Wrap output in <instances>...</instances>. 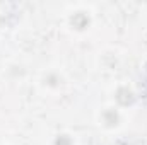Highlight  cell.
<instances>
[{"mask_svg": "<svg viewBox=\"0 0 147 145\" xmlns=\"http://www.w3.org/2000/svg\"><path fill=\"white\" fill-rule=\"evenodd\" d=\"M72 26L75 29H84V28H87V24H89V17L84 14V12H77V14H74L72 17Z\"/></svg>", "mask_w": 147, "mask_h": 145, "instance_id": "2", "label": "cell"}, {"mask_svg": "<svg viewBox=\"0 0 147 145\" xmlns=\"http://www.w3.org/2000/svg\"><path fill=\"white\" fill-rule=\"evenodd\" d=\"M103 121L106 123V126H115L118 123V114L115 111H105L103 113Z\"/></svg>", "mask_w": 147, "mask_h": 145, "instance_id": "3", "label": "cell"}, {"mask_svg": "<svg viewBox=\"0 0 147 145\" xmlns=\"http://www.w3.org/2000/svg\"><path fill=\"white\" fill-rule=\"evenodd\" d=\"M116 101L121 106H128V104L134 103V92L128 87H120L118 92H116Z\"/></svg>", "mask_w": 147, "mask_h": 145, "instance_id": "1", "label": "cell"}, {"mask_svg": "<svg viewBox=\"0 0 147 145\" xmlns=\"http://www.w3.org/2000/svg\"><path fill=\"white\" fill-rule=\"evenodd\" d=\"M57 145H72V142L67 135H62L60 138H57Z\"/></svg>", "mask_w": 147, "mask_h": 145, "instance_id": "4", "label": "cell"}]
</instances>
